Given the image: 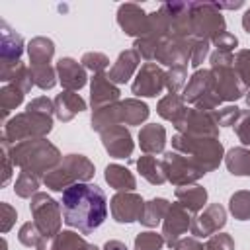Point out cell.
Instances as JSON below:
<instances>
[{"instance_id":"cell-12","label":"cell","mask_w":250,"mask_h":250,"mask_svg":"<svg viewBox=\"0 0 250 250\" xmlns=\"http://www.w3.org/2000/svg\"><path fill=\"white\" fill-rule=\"evenodd\" d=\"M176 131L180 135H188V137H213L219 139V125L213 119L211 111H203V109H186L184 117L174 123Z\"/></svg>"},{"instance_id":"cell-6","label":"cell","mask_w":250,"mask_h":250,"mask_svg":"<svg viewBox=\"0 0 250 250\" xmlns=\"http://www.w3.org/2000/svg\"><path fill=\"white\" fill-rule=\"evenodd\" d=\"M51 129H53V115L25 109L21 113H16L4 123L2 137L10 145H16L29 139H45L51 133Z\"/></svg>"},{"instance_id":"cell-39","label":"cell","mask_w":250,"mask_h":250,"mask_svg":"<svg viewBox=\"0 0 250 250\" xmlns=\"http://www.w3.org/2000/svg\"><path fill=\"white\" fill-rule=\"evenodd\" d=\"M23 92L14 84H4L0 88V109H2V123L8 121V113L16 109L23 102Z\"/></svg>"},{"instance_id":"cell-46","label":"cell","mask_w":250,"mask_h":250,"mask_svg":"<svg viewBox=\"0 0 250 250\" xmlns=\"http://www.w3.org/2000/svg\"><path fill=\"white\" fill-rule=\"evenodd\" d=\"M188 78V66H172L166 70V90L170 94H178L182 88H186Z\"/></svg>"},{"instance_id":"cell-14","label":"cell","mask_w":250,"mask_h":250,"mask_svg":"<svg viewBox=\"0 0 250 250\" xmlns=\"http://www.w3.org/2000/svg\"><path fill=\"white\" fill-rule=\"evenodd\" d=\"M191 213L182 205V203H170V209L162 221V236H164V242L170 250L176 248L178 240L182 238V234H186L189 229H191Z\"/></svg>"},{"instance_id":"cell-15","label":"cell","mask_w":250,"mask_h":250,"mask_svg":"<svg viewBox=\"0 0 250 250\" xmlns=\"http://www.w3.org/2000/svg\"><path fill=\"white\" fill-rule=\"evenodd\" d=\"M191 43L193 37L178 39V37H166L160 41L154 61L158 64H164L168 68L172 66H188L191 59Z\"/></svg>"},{"instance_id":"cell-10","label":"cell","mask_w":250,"mask_h":250,"mask_svg":"<svg viewBox=\"0 0 250 250\" xmlns=\"http://www.w3.org/2000/svg\"><path fill=\"white\" fill-rule=\"evenodd\" d=\"M160 162H162V168L166 174V182H170L176 188L195 184L199 178L205 176L203 168H199L189 156H186L178 150H166Z\"/></svg>"},{"instance_id":"cell-28","label":"cell","mask_w":250,"mask_h":250,"mask_svg":"<svg viewBox=\"0 0 250 250\" xmlns=\"http://www.w3.org/2000/svg\"><path fill=\"white\" fill-rule=\"evenodd\" d=\"M104 178L109 184V188H113L117 191H133L137 188V180H135L133 172L121 164H107Z\"/></svg>"},{"instance_id":"cell-43","label":"cell","mask_w":250,"mask_h":250,"mask_svg":"<svg viewBox=\"0 0 250 250\" xmlns=\"http://www.w3.org/2000/svg\"><path fill=\"white\" fill-rule=\"evenodd\" d=\"M164 236L158 234V232H152V230H145V232H139L135 236V246L133 250H162L164 246Z\"/></svg>"},{"instance_id":"cell-32","label":"cell","mask_w":250,"mask_h":250,"mask_svg":"<svg viewBox=\"0 0 250 250\" xmlns=\"http://www.w3.org/2000/svg\"><path fill=\"white\" fill-rule=\"evenodd\" d=\"M90 123H92V129H94L96 133H102V131H105V129H111V127L119 125V123H121V102L92 111Z\"/></svg>"},{"instance_id":"cell-20","label":"cell","mask_w":250,"mask_h":250,"mask_svg":"<svg viewBox=\"0 0 250 250\" xmlns=\"http://www.w3.org/2000/svg\"><path fill=\"white\" fill-rule=\"evenodd\" d=\"M119 88L117 84H113L109 80L107 74H94L90 78V105H92V111L96 109H102L105 105H111V104H117L119 102Z\"/></svg>"},{"instance_id":"cell-11","label":"cell","mask_w":250,"mask_h":250,"mask_svg":"<svg viewBox=\"0 0 250 250\" xmlns=\"http://www.w3.org/2000/svg\"><path fill=\"white\" fill-rule=\"evenodd\" d=\"M158 12L164 21L166 37H178V39L193 37L189 2H164L158 6Z\"/></svg>"},{"instance_id":"cell-4","label":"cell","mask_w":250,"mask_h":250,"mask_svg":"<svg viewBox=\"0 0 250 250\" xmlns=\"http://www.w3.org/2000/svg\"><path fill=\"white\" fill-rule=\"evenodd\" d=\"M94 174H96V168L88 156L70 152V154L62 156V160L57 168H53L51 172H47L43 176V184L49 189L62 193L66 188H70L74 184L90 182L94 178Z\"/></svg>"},{"instance_id":"cell-54","label":"cell","mask_w":250,"mask_h":250,"mask_svg":"<svg viewBox=\"0 0 250 250\" xmlns=\"http://www.w3.org/2000/svg\"><path fill=\"white\" fill-rule=\"evenodd\" d=\"M27 111H37V113H45V115H53L55 113V102L49 100L47 96H39V98H33L27 107Z\"/></svg>"},{"instance_id":"cell-48","label":"cell","mask_w":250,"mask_h":250,"mask_svg":"<svg viewBox=\"0 0 250 250\" xmlns=\"http://www.w3.org/2000/svg\"><path fill=\"white\" fill-rule=\"evenodd\" d=\"M234 133L238 137V141L244 146H250V109H240L238 119L234 121Z\"/></svg>"},{"instance_id":"cell-30","label":"cell","mask_w":250,"mask_h":250,"mask_svg":"<svg viewBox=\"0 0 250 250\" xmlns=\"http://www.w3.org/2000/svg\"><path fill=\"white\" fill-rule=\"evenodd\" d=\"M225 166L232 176H250V146H232L227 150Z\"/></svg>"},{"instance_id":"cell-21","label":"cell","mask_w":250,"mask_h":250,"mask_svg":"<svg viewBox=\"0 0 250 250\" xmlns=\"http://www.w3.org/2000/svg\"><path fill=\"white\" fill-rule=\"evenodd\" d=\"M57 76H59V82L64 90H70V92H78L80 88L86 86L88 82V74H86V68L82 66V62H78L76 59L72 57H61L57 61Z\"/></svg>"},{"instance_id":"cell-51","label":"cell","mask_w":250,"mask_h":250,"mask_svg":"<svg viewBox=\"0 0 250 250\" xmlns=\"http://www.w3.org/2000/svg\"><path fill=\"white\" fill-rule=\"evenodd\" d=\"M205 250H234V240L227 232H219L207 238Z\"/></svg>"},{"instance_id":"cell-59","label":"cell","mask_w":250,"mask_h":250,"mask_svg":"<svg viewBox=\"0 0 250 250\" xmlns=\"http://www.w3.org/2000/svg\"><path fill=\"white\" fill-rule=\"evenodd\" d=\"M244 98H246V104H248V107H250V90L246 92V96H244Z\"/></svg>"},{"instance_id":"cell-56","label":"cell","mask_w":250,"mask_h":250,"mask_svg":"<svg viewBox=\"0 0 250 250\" xmlns=\"http://www.w3.org/2000/svg\"><path fill=\"white\" fill-rule=\"evenodd\" d=\"M102 250H129L127 246H125V242H121V240H107L105 244H104V248Z\"/></svg>"},{"instance_id":"cell-57","label":"cell","mask_w":250,"mask_h":250,"mask_svg":"<svg viewBox=\"0 0 250 250\" xmlns=\"http://www.w3.org/2000/svg\"><path fill=\"white\" fill-rule=\"evenodd\" d=\"M242 4H244V2H240V0H238V2H227V4H225V2H215V6H217L219 10H223V8H227V10H236V8H242Z\"/></svg>"},{"instance_id":"cell-31","label":"cell","mask_w":250,"mask_h":250,"mask_svg":"<svg viewBox=\"0 0 250 250\" xmlns=\"http://www.w3.org/2000/svg\"><path fill=\"white\" fill-rule=\"evenodd\" d=\"M186 109H188V107H186V100H184V96H180V94H168V96H164V98L158 102V105H156V113H158L162 119L172 121V125L178 123V121L184 117Z\"/></svg>"},{"instance_id":"cell-34","label":"cell","mask_w":250,"mask_h":250,"mask_svg":"<svg viewBox=\"0 0 250 250\" xmlns=\"http://www.w3.org/2000/svg\"><path fill=\"white\" fill-rule=\"evenodd\" d=\"M137 170L152 186H162L166 182V174H164L162 162L156 160L152 154H143L141 158H137Z\"/></svg>"},{"instance_id":"cell-42","label":"cell","mask_w":250,"mask_h":250,"mask_svg":"<svg viewBox=\"0 0 250 250\" xmlns=\"http://www.w3.org/2000/svg\"><path fill=\"white\" fill-rule=\"evenodd\" d=\"M234 70L248 92L250 90V49H240L234 53Z\"/></svg>"},{"instance_id":"cell-40","label":"cell","mask_w":250,"mask_h":250,"mask_svg":"<svg viewBox=\"0 0 250 250\" xmlns=\"http://www.w3.org/2000/svg\"><path fill=\"white\" fill-rule=\"evenodd\" d=\"M229 211L238 221H250V191L238 189L229 199Z\"/></svg>"},{"instance_id":"cell-13","label":"cell","mask_w":250,"mask_h":250,"mask_svg":"<svg viewBox=\"0 0 250 250\" xmlns=\"http://www.w3.org/2000/svg\"><path fill=\"white\" fill-rule=\"evenodd\" d=\"M164 88H166V70H162L160 64L156 62H145L131 84L133 94L139 98H156Z\"/></svg>"},{"instance_id":"cell-36","label":"cell","mask_w":250,"mask_h":250,"mask_svg":"<svg viewBox=\"0 0 250 250\" xmlns=\"http://www.w3.org/2000/svg\"><path fill=\"white\" fill-rule=\"evenodd\" d=\"M49 250H100L96 244L86 242L78 232L74 230H61L53 240Z\"/></svg>"},{"instance_id":"cell-38","label":"cell","mask_w":250,"mask_h":250,"mask_svg":"<svg viewBox=\"0 0 250 250\" xmlns=\"http://www.w3.org/2000/svg\"><path fill=\"white\" fill-rule=\"evenodd\" d=\"M39 186H41V176L33 174V172H25L21 170L16 178V184H14V193L21 199H31L37 191H39Z\"/></svg>"},{"instance_id":"cell-23","label":"cell","mask_w":250,"mask_h":250,"mask_svg":"<svg viewBox=\"0 0 250 250\" xmlns=\"http://www.w3.org/2000/svg\"><path fill=\"white\" fill-rule=\"evenodd\" d=\"M139 64H141V55L133 47L125 49V51L119 53V57L113 62V66L109 68L107 76H109V80L113 84H125V82H129L133 78V74L139 68Z\"/></svg>"},{"instance_id":"cell-25","label":"cell","mask_w":250,"mask_h":250,"mask_svg":"<svg viewBox=\"0 0 250 250\" xmlns=\"http://www.w3.org/2000/svg\"><path fill=\"white\" fill-rule=\"evenodd\" d=\"M139 146L145 154H160L166 146V129L158 123H146L139 131Z\"/></svg>"},{"instance_id":"cell-29","label":"cell","mask_w":250,"mask_h":250,"mask_svg":"<svg viewBox=\"0 0 250 250\" xmlns=\"http://www.w3.org/2000/svg\"><path fill=\"white\" fill-rule=\"evenodd\" d=\"M55 55V43L49 37H33L27 43V57H29V66H37V64H51V59Z\"/></svg>"},{"instance_id":"cell-44","label":"cell","mask_w":250,"mask_h":250,"mask_svg":"<svg viewBox=\"0 0 250 250\" xmlns=\"http://www.w3.org/2000/svg\"><path fill=\"white\" fill-rule=\"evenodd\" d=\"M160 41L162 39H158V37H152V35H145V37H139V39H135V43H133V49L143 57V59H146L148 62L150 61H154V57H156V51H158V45H160Z\"/></svg>"},{"instance_id":"cell-8","label":"cell","mask_w":250,"mask_h":250,"mask_svg":"<svg viewBox=\"0 0 250 250\" xmlns=\"http://www.w3.org/2000/svg\"><path fill=\"white\" fill-rule=\"evenodd\" d=\"M184 100L191 104L195 109H203V111H213L223 104L215 92L211 68H197L191 74V78L184 88Z\"/></svg>"},{"instance_id":"cell-58","label":"cell","mask_w":250,"mask_h":250,"mask_svg":"<svg viewBox=\"0 0 250 250\" xmlns=\"http://www.w3.org/2000/svg\"><path fill=\"white\" fill-rule=\"evenodd\" d=\"M242 27H244V31L246 33H250V8L244 12V16H242Z\"/></svg>"},{"instance_id":"cell-1","label":"cell","mask_w":250,"mask_h":250,"mask_svg":"<svg viewBox=\"0 0 250 250\" xmlns=\"http://www.w3.org/2000/svg\"><path fill=\"white\" fill-rule=\"evenodd\" d=\"M61 209L64 225L82 234H90L107 217V197L96 184H74L62 191Z\"/></svg>"},{"instance_id":"cell-17","label":"cell","mask_w":250,"mask_h":250,"mask_svg":"<svg viewBox=\"0 0 250 250\" xmlns=\"http://www.w3.org/2000/svg\"><path fill=\"white\" fill-rule=\"evenodd\" d=\"M117 25L131 37L139 39L148 35L150 31V18L148 14L133 2H125L117 8Z\"/></svg>"},{"instance_id":"cell-24","label":"cell","mask_w":250,"mask_h":250,"mask_svg":"<svg viewBox=\"0 0 250 250\" xmlns=\"http://www.w3.org/2000/svg\"><path fill=\"white\" fill-rule=\"evenodd\" d=\"M53 102H55V115L62 123L72 121L78 113H82L86 109L84 98L76 92H70V90H64V92L57 94V98Z\"/></svg>"},{"instance_id":"cell-52","label":"cell","mask_w":250,"mask_h":250,"mask_svg":"<svg viewBox=\"0 0 250 250\" xmlns=\"http://www.w3.org/2000/svg\"><path fill=\"white\" fill-rule=\"evenodd\" d=\"M211 45L215 47V51H225V53H232L236 47H238V39L232 35V33H229V31H225V33H221V35H217L213 41H211Z\"/></svg>"},{"instance_id":"cell-7","label":"cell","mask_w":250,"mask_h":250,"mask_svg":"<svg viewBox=\"0 0 250 250\" xmlns=\"http://www.w3.org/2000/svg\"><path fill=\"white\" fill-rule=\"evenodd\" d=\"M29 211H31L33 223L37 225V229L41 230L43 236L53 240L61 232V225H62L61 201H55L45 191H37L29 199Z\"/></svg>"},{"instance_id":"cell-55","label":"cell","mask_w":250,"mask_h":250,"mask_svg":"<svg viewBox=\"0 0 250 250\" xmlns=\"http://www.w3.org/2000/svg\"><path fill=\"white\" fill-rule=\"evenodd\" d=\"M203 248H205V244H201L199 238H195V236H186V238H180V240H178V244H176L174 250H203Z\"/></svg>"},{"instance_id":"cell-35","label":"cell","mask_w":250,"mask_h":250,"mask_svg":"<svg viewBox=\"0 0 250 250\" xmlns=\"http://www.w3.org/2000/svg\"><path fill=\"white\" fill-rule=\"evenodd\" d=\"M170 209V201L164 199V197H152L150 201H145V209H143V215H141V225L152 229L156 227L158 223L164 221L166 213Z\"/></svg>"},{"instance_id":"cell-50","label":"cell","mask_w":250,"mask_h":250,"mask_svg":"<svg viewBox=\"0 0 250 250\" xmlns=\"http://www.w3.org/2000/svg\"><path fill=\"white\" fill-rule=\"evenodd\" d=\"M10 143L0 137V152H2V180H0V186H6L12 178V172H14V160L10 156Z\"/></svg>"},{"instance_id":"cell-53","label":"cell","mask_w":250,"mask_h":250,"mask_svg":"<svg viewBox=\"0 0 250 250\" xmlns=\"http://www.w3.org/2000/svg\"><path fill=\"white\" fill-rule=\"evenodd\" d=\"M0 213H2V217H0V230H2V234H6V232L14 227L16 219H18V213H16V209H14L10 203H6V201L0 203Z\"/></svg>"},{"instance_id":"cell-47","label":"cell","mask_w":250,"mask_h":250,"mask_svg":"<svg viewBox=\"0 0 250 250\" xmlns=\"http://www.w3.org/2000/svg\"><path fill=\"white\" fill-rule=\"evenodd\" d=\"M211 113H213V119L217 121L219 127H232L234 121L240 115V107H236V105H225V107L213 109Z\"/></svg>"},{"instance_id":"cell-37","label":"cell","mask_w":250,"mask_h":250,"mask_svg":"<svg viewBox=\"0 0 250 250\" xmlns=\"http://www.w3.org/2000/svg\"><path fill=\"white\" fill-rule=\"evenodd\" d=\"M18 240L27 248H37V250H47V242H49V238L41 234V230L33 221H27L20 227Z\"/></svg>"},{"instance_id":"cell-41","label":"cell","mask_w":250,"mask_h":250,"mask_svg":"<svg viewBox=\"0 0 250 250\" xmlns=\"http://www.w3.org/2000/svg\"><path fill=\"white\" fill-rule=\"evenodd\" d=\"M31 76H33V84L41 90H51L59 76H57V68H53L51 64H37V66H29Z\"/></svg>"},{"instance_id":"cell-16","label":"cell","mask_w":250,"mask_h":250,"mask_svg":"<svg viewBox=\"0 0 250 250\" xmlns=\"http://www.w3.org/2000/svg\"><path fill=\"white\" fill-rule=\"evenodd\" d=\"M227 225V209L221 203H209L191 219V234L195 238H209Z\"/></svg>"},{"instance_id":"cell-49","label":"cell","mask_w":250,"mask_h":250,"mask_svg":"<svg viewBox=\"0 0 250 250\" xmlns=\"http://www.w3.org/2000/svg\"><path fill=\"white\" fill-rule=\"evenodd\" d=\"M209 47H211V41L193 37V43H191V59H189V64L193 68H199L201 62L209 57Z\"/></svg>"},{"instance_id":"cell-3","label":"cell","mask_w":250,"mask_h":250,"mask_svg":"<svg viewBox=\"0 0 250 250\" xmlns=\"http://www.w3.org/2000/svg\"><path fill=\"white\" fill-rule=\"evenodd\" d=\"M172 150L189 156L199 168L205 170V174L217 170L225 160V146L219 139L213 137H188L176 133L172 137Z\"/></svg>"},{"instance_id":"cell-33","label":"cell","mask_w":250,"mask_h":250,"mask_svg":"<svg viewBox=\"0 0 250 250\" xmlns=\"http://www.w3.org/2000/svg\"><path fill=\"white\" fill-rule=\"evenodd\" d=\"M150 115V109L139 98L121 100V123L125 125H141Z\"/></svg>"},{"instance_id":"cell-45","label":"cell","mask_w":250,"mask_h":250,"mask_svg":"<svg viewBox=\"0 0 250 250\" xmlns=\"http://www.w3.org/2000/svg\"><path fill=\"white\" fill-rule=\"evenodd\" d=\"M80 62H82V66H84L86 70H92L94 74H102V72L107 68L109 59H107V55H104V53H100V51H88V53L82 55Z\"/></svg>"},{"instance_id":"cell-26","label":"cell","mask_w":250,"mask_h":250,"mask_svg":"<svg viewBox=\"0 0 250 250\" xmlns=\"http://www.w3.org/2000/svg\"><path fill=\"white\" fill-rule=\"evenodd\" d=\"M174 195H176V201L182 203L193 215H197L207 203V189L203 186H199V184L180 186V188H176Z\"/></svg>"},{"instance_id":"cell-2","label":"cell","mask_w":250,"mask_h":250,"mask_svg":"<svg viewBox=\"0 0 250 250\" xmlns=\"http://www.w3.org/2000/svg\"><path fill=\"white\" fill-rule=\"evenodd\" d=\"M10 156L14 166L25 172H33L37 176H45L53 168H57L62 160L61 150L47 139H29L10 146Z\"/></svg>"},{"instance_id":"cell-5","label":"cell","mask_w":250,"mask_h":250,"mask_svg":"<svg viewBox=\"0 0 250 250\" xmlns=\"http://www.w3.org/2000/svg\"><path fill=\"white\" fill-rule=\"evenodd\" d=\"M211 62V74H213V86L221 102H236L246 94V88L242 86L240 78L234 70V55L225 51H213L209 55Z\"/></svg>"},{"instance_id":"cell-19","label":"cell","mask_w":250,"mask_h":250,"mask_svg":"<svg viewBox=\"0 0 250 250\" xmlns=\"http://www.w3.org/2000/svg\"><path fill=\"white\" fill-rule=\"evenodd\" d=\"M102 137V145L107 150V154L111 158H129L133 154L135 143L131 137V131L123 125H115L111 129H105L100 133Z\"/></svg>"},{"instance_id":"cell-9","label":"cell","mask_w":250,"mask_h":250,"mask_svg":"<svg viewBox=\"0 0 250 250\" xmlns=\"http://www.w3.org/2000/svg\"><path fill=\"white\" fill-rule=\"evenodd\" d=\"M193 37L213 41L217 35L227 31V21L215 2H189Z\"/></svg>"},{"instance_id":"cell-60","label":"cell","mask_w":250,"mask_h":250,"mask_svg":"<svg viewBox=\"0 0 250 250\" xmlns=\"http://www.w3.org/2000/svg\"><path fill=\"white\" fill-rule=\"evenodd\" d=\"M8 248V244H6V238H2V250H6Z\"/></svg>"},{"instance_id":"cell-22","label":"cell","mask_w":250,"mask_h":250,"mask_svg":"<svg viewBox=\"0 0 250 250\" xmlns=\"http://www.w3.org/2000/svg\"><path fill=\"white\" fill-rule=\"evenodd\" d=\"M2 39H0V66L16 64L21 61L23 55V37L16 33L6 21L0 23Z\"/></svg>"},{"instance_id":"cell-27","label":"cell","mask_w":250,"mask_h":250,"mask_svg":"<svg viewBox=\"0 0 250 250\" xmlns=\"http://www.w3.org/2000/svg\"><path fill=\"white\" fill-rule=\"evenodd\" d=\"M0 80H2L4 84H14V86H18L23 94H27V92L31 90V86H35L29 66H25L21 61L16 62V64L0 66Z\"/></svg>"},{"instance_id":"cell-18","label":"cell","mask_w":250,"mask_h":250,"mask_svg":"<svg viewBox=\"0 0 250 250\" xmlns=\"http://www.w3.org/2000/svg\"><path fill=\"white\" fill-rule=\"evenodd\" d=\"M145 209V201L139 193L135 191H117L111 199H109V211L113 221L125 225V223H135L141 221Z\"/></svg>"}]
</instances>
